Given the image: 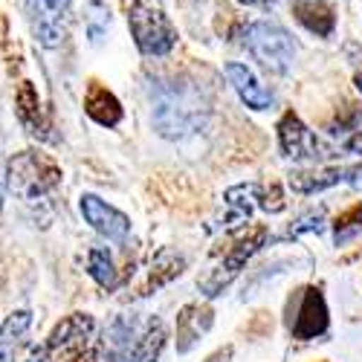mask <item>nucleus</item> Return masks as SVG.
<instances>
[{
    "label": "nucleus",
    "instance_id": "6e6552de",
    "mask_svg": "<svg viewBox=\"0 0 362 362\" xmlns=\"http://www.w3.org/2000/svg\"><path fill=\"white\" fill-rule=\"evenodd\" d=\"M279 139H281L284 154L293 157V160H322V157H337L327 145H322V142L316 139L313 131L305 128V122H301V119H298L293 110L281 116V122H279Z\"/></svg>",
    "mask_w": 362,
    "mask_h": 362
},
{
    "label": "nucleus",
    "instance_id": "b1692460",
    "mask_svg": "<svg viewBox=\"0 0 362 362\" xmlns=\"http://www.w3.org/2000/svg\"><path fill=\"white\" fill-rule=\"evenodd\" d=\"M345 148H348V151H362V131H356V136L345 139Z\"/></svg>",
    "mask_w": 362,
    "mask_h": 362
},
{
    "label": "nucleus",
    "instance_id": "423d86ee",
    "mask_svg": "<svg viewBox=\"0 0 362 362\" xmlns=\"http://www.w3.org/2000/svg\"><path fill=\"white\" fill-rule=\"evenodd\" d=\"M264 238H267V229H264V226H250L244 235H238L232 244H229V250L223 252V261L200 281V290H203L206 296H218V293L240 273L244 261H247L252 252H258V247L264 244Z\"/></svg>",
    "mask_w": 362,
    "mask_h": 362
},
{
    "label": "nucleus",
    "instance_id": "ddd939ff",
    "mask_svg": "<svg viewBox=\"0 0 362 362\" xmlns=\"http://www.w3.org/2000/svg\"><path fill=\"white\" fill-rule=\"evenodd\" d=\"M226 78L229 84L235 87V93L244 99L247 107L252 110H267L273 105V96H269V90L255 78V73L244 64H226Z\"/></svg>",
    "mask_w": 362,
    "mask_h": 362
},
{
    "label": "nucleus",
    "instance_id": "5701e85b",
    "mask_svg": "<svg viewBox=\"0 0 362 362\" xmlns=\"http://www.w3.org/2000/svg\"><path fill=\"white\" fill-rule=\"evenodd\" d=\"M322 218H325V212H322V209H316V212H310V215L301 218V221L290 229V235H301V232H322Z\"/></svg>",
    "mask_w": 362,
    "mask_h": 362
},
{
    "label": "nucleus",
    "instance_id": "4468645a",
    "mask_svg": "<svg viewBox=\"0 0 362 362\" xmlns=\"http://www.w3.org/2000/svg\"><path fill=\"white\" fill-rule=\"evenodd\" d=\"M209 327H212V310L209 308H200V305L183 308V313L177 316V351L186 354Z\"/></svg>",
    "mask_w": 362,
    "mask_h": 362
},
{
    "label": "nucleus",
    "instance_id": "a878e982",
    "mask_svg": "<svg viewBox=\"0 0 362 362\" xmlns=\"http://www.w3.org/2000/svg\"><path fill=\"white\" fill-rule=\"evenodd\" d=\"M240 4H247V6H269L273 0H240Z\"/></svg>",
    "mask_w": 362,
    "mask_h": 362
},
{
    "label": "nucleus",
    "instance_id": "aec40b11",
    "mask_svg": "<svg viewBox=\"0 0 362 362\" xmlns=\"http://www.w3.org/2000/svg\"><path fill=\"white\" fill-rule=\"evenodd\" d=\"M84 29H87V38L90 44H102L107 38V29H110V9L102 0H90L84 6Z\"/></svg>",
    "mask_w": 362,
    "mask_h": 362
},
{
    "label": "nucleus",
    "instance_id": "9d476101",
    "mask_svg": "<svg viewBox=\"0 0 362 362\" xmlns=\"http://www.w3.org/2000/svg\"><path fill=\"white\" fill-rule=\"evenodd\" d=\"M290 330H293V337L301 339V342L316 339L327 330V308H325L322 290H316V287L301 290V308H298V316L290 325Z\"/></svg>",
    "mask_w": 362,
    "mask_h": 362
},
{
    "label": "nucleus",
    "instance_id": "f03ea898",
    "mask_svg": "<svg viewBox=\"0 0 362 362\" xmlns=\"http://www.w3.org/2000/svg\"><path fill=\"white\" fill-rule=\"evenodd\" d=\"M203 122H206V107H203L200 96L194 93L192 87L171 84V87H165L163 93L157 96L154 125H157V131L163 136L177 139V136L194 134Z\"/></svg>",
    "mask_w": 362,
    "mask_h": 362
},
{
    "label": "nucleus",
    "instance_id": "412c9836",
    "mask_svg": "<svg viewBox=\"0 0 362 362\" xmlns=\"http://www.w3.org/2000/svg\"><path fill=\"white\" fill-rule=\"evenodd\" d=\"M87 269H90V276L96 279V284L105 287V290H113L119 284L116 267H113L107 250H102V247H93V250L87 252Z\"/></svg>",
    "mask_w": 362,
    "mask_h": 362
},
{
    "label": "nucleus",
    "instance_id": "f257e3e1",
    "mask_svg": "<svg viewBox=\"0 0 362 362\" xmlns=\"http://www.w3.org/2000/svg\"><path fill=\"white\" fill-rule=\"evenodd\" d=\"M165 342V327L157 316L122 313L105 330V362H154Z\"/></svg>",
    "mask_w": 362,
    "mask_h": 362
},
{
    "label": "nucleus",
    "instance_id": "cd10ccee",
    "mask_svg": "<svg viewBox=\"0 0 362 362\" xmlns=\"http://www.w3.org/2000/svg\"><path fill=\"white\" fill-rule=\"evenodd\" d=\"M0 206H4V174H0Z\"/></svg>",
    "mask_w": 362,
    "mask_h": 362
},
{
    "label": "nucleus",
    "instance_id": "7ed1b4c3",
    "mask_svg": "<svg viewBox=\"0 0 362 362\" xmlns=\"http://www.w3.org/2000/svg\"><path fill=\"white\" fill-rule=\"evenodd\" d=\"M128 23L136 47L145 55H168L177 44V29L171 26L168 15L151 0H136L128 12Z\"/></svg>",
    "mask_w": 362,
    "mask_h": 362
},
{
    "label": "nucleus",
    "instance_id": "393cba45",
    "mask_svg": "<svg viewBox=\"0 0 362 362\" xmlns=\"http://www.w3.org/2000/svg\"><path fill=\"white\" fill-rule=\"evenodd\" d=\"M229 354H232L229 348H226V351H218V354H212V356H209L206 362H226V359H229Z\"/></svg>",
    "mask_w": 362,
    "mask_h": 362
},
{
    "label": "nucleus",
    "instance_id": "a211bd4d",
    "mask_svg": "<svg viewBox=\"0 0 362 362\" xmlns=\"http://www.w3.org/2000/svg\"><path fill=\"white\" fill-rule=\"evenodd\" d=\"M18 116H21V122L33 131L35 136H47V122H44V113H41V102H38V93L33 90V84L23 81L21 90H18Z\"/></svg>",
    "mask_w": 362,
    "mask_h": 362
},
{
    "label": "nucleus",
    "instance_id": "9b49d317",
    "mask_svg": "<svg viewBox=\"0 0 362 362\" xmlns=\"http://www.w3.org/2000/svg\"><path fill=\"white\" fill-rule=\"evenodd\" d=\"M93 316L87 313H73L67 319H62L55 325V330L49 334V342H47V351H62V354H78L87 339L93 337Z\"/></svg>",
    "mask_w": 362,
    "mask_h": 362
},
{
    "label": "nucleus",
    "instance_id": "20e7f679",
    "mask_svg": "<svg viewBox=\"0 0 362 362\" xmlns=\"http://www.w3.org/2000/svg\"><path fill=\"white\" fill-rule=\"evenodd\" d=\"M58 183V171L38 160L33 151H23L9 163V189L26 203V206H38L49 197L52 186Z\"/></svg>",
    "mask_w": 362,
    "mask_h": 362
},
{
    "label": "nucleus",
    "instance_id": "39448f33",
    "mask_svg": "<svg viewBox=\"0 0 362 362\" xmlns=\"http://www.w3.org/2000/svg\"><path fill=\"white\" fill-rule=\"evenodd\" d=\"M247 47L250 52L258 58V62L273 70V73H287L293 67V58H296V44L293 38L284 33L279 23H269V21H255L247 26Z\"/></svg>",
    "mask_w": 362,
    "mask_h": 362
},
{
    "label": "nucleus",
    "instance_id": "4be33fe9",
    "mask_svg": "<svg viewBox=\"0 0 362 362\" xmlns=\"http://www.w3.org/2000/svg\"><path fill=\"white\" fill-rule=\"evenodd\" d=\"M334 229H337V247H342L348 240H354L356 235H362V203H354L351 209H345V212L334 221Z\"/></svg>",
    "mask_w": 362,
    "mask_h": 362
},
{
    "label": "nucleus",
    "instance_id": "bb28decb",
    "mask_svg": "<svg viewBox=\"0 0 362 362\" xmlns=\"http://www.w3.org/2000/svg\"><path fill=\"white\" fill-rule=\"evenodd\" d=\"M354 84H356V90H359V93H362V73H359V76L354 78Z\"/></svg>",
    "mask_w": 362,
    "mask_h": 362
},
{
    "label": "nucleus",
    "instance_id": "0eeeda50",
    "mask_svg": "<svg viewBox=\"0 0 362 362\" xmlns=\"http://www.w3.org/2000/svg\"><path fill=\"white\" fill-rule=\"evenodd\" d=\"M29 23L41 47H62L67 35V0H29Z\"/></svg>",
    "mask_w": 362,
    "mask_h": 362
},
{
    "label": "nucleus",
    "instance_id": "1a4fd4ad",
    "mask_svg": "<svg viewBox=\"0 0 362 362\" xmlns=\"http://www.w3.org/2000/svg\"><path fill=\"white\" fill-rule=\"evenodd\" d=\"M81 215H84V221L90 226H93L99 235H105L107 240H125L128 232H131V221L119 212V209L107 206L96 194H81Z\"/></svg>",
    "mask_w": 362,
    "mask_h": 362
},
{
    "label": "nucleus",
    "instance_id": "2eb2a0df",
    "mask_svg": "<svg viewBox=\"0 0 362 362\" xmlns=\"http://www.w3.org/2000/svg\"><path fill=\"white\" fill-rule=\"evenodd\" d=\"M84 110L102 128H116L119 122H122V105H119V99L110 93L107 87H102V84H93L87 90Z\"/></svg>",
    "mask_w": 362,
    "mask_h": 362
},
{
    "label": "nucleus",
    "instance_id": "6ab92c4d",
    "mask_svg": "<svg viewBox=\"0 0 362 362\" xmlns=\"http://www.w3.org/2000/svg\"><path fill=\"white\" fill-rule=\"evenodd\" d=\"M258 197V186H235L226 192V206H229V215L226 223H240L252 215V206Z\"/></svg>",
    "mask_w": 362,
    "mask_h": 362
},
{
    "label": "nucleus",
    "instance_id": "f3484780",
    "mask_svg": "<svg viewBox=\"0 0 362 362\" xmlns=\"http://www.w3.org/2000/svg\"><path fill=\"white\" fill-rule=\"evenodd\" d=\"M29 325H33V313L29 310H15L6 316V322L0 325V362H12L21 339L26 337Z\"/></svg>",
    "mask_w": 362,
    "mask_h": 362
},
{
    "label": "nucleus",
    "instance_id": "dca6fc26",
    "mask_svg": "<svg viewBox=\"0 0 362 362\" xmlns=\"http://www.w3.org/2000/svg\"><path fill=\"white\" fill-rule=\"evenodd\" d=\"M293 15L313 35L327 38L330 33H334L337 21H334V12L327 9L325 0H293Z\"/></svg>",
    "mask_w": 362,
    "mask_h": 362
},
{
    "label": "nucleus",
    "instance_id": "f8f14e48",
    "mask_svg": "<svg viewBox=\"0 0 362 362\" xmlns=\"http://www.w3.org/2000/svg\"><path fill=\"white\" fill-rule=\"evenodd\" d=\"M337 183H354L362 189V165H351V168H325V171H313V174H293L290 186L293 192L301 194H313L322 189H330Z\"/></svg>",
    "mask_w": 362,
    "mask_h": 362
}]
</instances>
